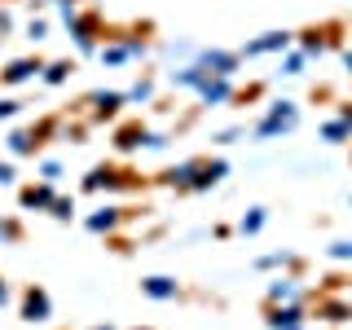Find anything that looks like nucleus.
Wrapping results in <instances>:
<instances>
[{
    "label": "nucleus",
    "mask_w": 352,
    "mask_h": 330,
    "mask_svg": "<svg viewBox=\"0 0 352 330\" xmlns=\"http://www.w3.org/2000/svg\"><path fill=\"white\" fill-rule=\"evenodd\" d=\"M295 124H300V106L282 97V102H273L269 115L256 124V141H273V137H282V132H291Z\"/></svg>",
    "instance_id": "1"
},
{
    "label": "nucleus",
    "mask_w": 352,
    "mask_h": 330,
    "mask_svg": "<svg viewBox=\"0 0 352 330\" xmlns=\"http://www.w3.org/2000/svg\"><path fill=\"white\" fill-rule=\"evenodd\" d=\"M308 322V300L300 304H264V326L269 330H304Z\"/></svg>",
    "instance_id": "2"
},
{
    "label": "nucleus",
    "mask_w": 352,
    "mask_h": 330,
    "mask_svg": "<svg viewBox=\"0 0 352 330\" xmlns=\"http://www.w3.org/2000/svg\"><path fill=\"white\" fill-rule=\"evenodd\" d=\"M194 66H203L207 75H225V80H234V71L242 66V58H238V49H198Z\"/></svg>",
    "instance_id": "3"
},
{
    "label": "nucleus",
    "mask_w": 352,
    "mask_h": 330,
    "mask_svg": "<svg viewBox=\"0 0 352 330\" xmlns=\"http://www.w3.org/2000/svg\"><path fill=\"white\" fill-rule=\"evenodd\" d=\"M71 36H75V49H80L84 58H97V49H102V18H97V14H80L71 22Z\"/></svg>",
    "instance_id": "4"
},
{
    "label": "nucleus",
    "mask_w": 352,
    "mask_h": 330,
    "mask_svg": "<svg viewBox=\"0 0 352 330\" xmlns=\"http://www.w3.org/2000/svg\"><path fill=\"white\" fill-rule=\"evenodd\" d=\"M18 313H22V322H31V326H44L53 317V300H49V291L44 286H27L22 291V304H18Z\"/></svg>",
    "instance_id": "5"
},
{
    "label": "nucleus",
    "mask_w": 352,
    "mask_h": 330,
    "mask_svg": "<svg viewBox=\"0 0 352 330\" xmlns=\"http://www.w3.org/2000/svg\"><path fill=\"white\" fill-rule=\"evenodd\" d=\"M295 44V31H264V36L247 40L238 49V58H264V53H286Z\"/></svg>",
    "instance_id": "6"
},
{
    "label": "nucleus",
    "mask_w": 352,
    "mask_h": 330,
    "mask_svg": "<svg viewBox=\"0 0 352 330\" xmlns=\"http://www.w3.org/2000/svg\"><path fill=\"white\" fill-rule=\"evenodd\" d=\"M88 115H93V124H106V119H119V110L128 106V93H115V88H97V93H88Z\"/></svg>",
    "instance_id": "7"
},
{
    "label": "nucleus",
    "mask_w": 352,
    "mask_h": 330,
    "mask_svg": "<svg viewBox=\"0 0 352 330\" xmlns=\"http://www.w3.org/2000/svg\"><path fill=\"white\" fill-rule=\"evenodd\" d=\"M137 181H128V172L110 168V163H102V168H93L84 176V194H97V190H132Z\"/></svg>",
    "instance_id": "8"
},
{
    "label": "nucleus",
    "mask_w": 352,
    "mask_h": 330,
    "mask_svg": "<svg viewBox=\"0 0 352 330\" xmlns=\"http://www.w3.org/2000/svg\"><path fill=\"white\" fill-rule=\"evenodd\" d=\"M194 93H198V102H203V106H225V102H234V97H238L234 93V80H225V75H207Z\"/></svg>",
    "instance_id": "9"
},
{
    "label": "nucleus",
    "mask_w": 352,
    "mask_h": 330,
    "mask_svg": "<svg viewBox=\"0 0 352 330\" xmlns=\"http://www.w3.org/2000/svg\"><path fill=\"white\" fill-rule=\"evenodd\" d=\"M198 163L203 159H185V163H176V168H168L159 176L168 190H176V194H194V176H198Z\"/></svg>",
    "instance_id": "10"
},
{
    "label": "nucleus",
    "mask_w": 352,
    "mask_h": 330,
    "mask_svg": "<svg viewBox=\"0 0 352 330\" xmlns=\"http://www.w3.org/2000/svg\"><path fill=\"white\" fill-rule=\"evenodd\" d=\"M44 71V62L40 58H14L0 71V84H9V88H18V84H27V80H36V75Z\"/></svg>",
    "instance_id": "11"
},
{
    "label": "nucleus",
    "mask_w": 352,
    "mask_h": 330,
    "mask_svg": "<svg viewBox=\"0 0 352 330\" xmlns=\"http://www.w3.org/2000/svg\"><path fill=\"white\" fill-rule=\"evenodd\" d=\"M53 198H58V194H53V185H49V181H40V185H22V190H18V203L27 207V212H49Z\"/></svg>",
    "instance_id": "12"
},
{
    "label": "nucleus",
    "mask_w": 352,
    "mask_h": 330,
    "mask_svg": "<svg viewBox=\"0 0 352 330\" xmlns=\"http://www.w3.org/2000/svg\"><path fill=\"white\" fill-rule=\"evenodd\" d=\"M229 176V163L225 159H203L198 163V176H194V194H207L212 185H220Z\"/></svg>",
    "instance_id": "13"
},
{
    "label": "nucleus",
    "mask_w": 352,
    "mask_h": 330,
    "mask_svg": "<svg viewBox=\"0 0 352 330\" xmlns=\"http://www.w3.org/2000/svg\"><path fill=\"white\" fill-rule=\"evenodd\" d=\"M141 295H150V300H176L181 282L168 278V273H150V278H141Z\"/></svg>",
    "instance_id": "14"
},
{
    "label": "nucleus",
    "mask_w": 352,
    "mask_h": 330,
    "mask_svg": "<svg viewBox=\"0 0 352 330\" xmlns=\"http://www.w3.org/2000/svg\"><path fill=\"white\" fill-rule=\"evenodd\" d=\"M264 300H269V304H300L304 300V286L295 282V278H273Z\"/></svg>",
    "instance_id": "15"
},
{
    "label": "nucleus",
    "mask_w": 352,
    "mask_h": 330,
    "mask_svg": "<svg viewBox=\"0 0 352 330\" xmlns=\"http://www.w3.org/2000/svg\"><path fill=\"white\" fill-rule=\"evenodd\" d=\"M317 317L330 322V326H348L352 322V304L348 300H335V295H330V300H317Z\"/></svg>",
    "instance_id": "16"
},
{
    "label": "nucleus",
    "mask_w": 352,
    "mask_h": 330,
    "mask_svg": "<svg viewBox=\"0 0 352 330\" xmlns=\"http://www.w3.org/2000/svg\"><path fill=\"white\" fill-rule=\"evenodd\" d=\"M84 225L93 229V234H115V229L124 225V207H102V212H93Z\"/></svg>",
    "instance_id": "17"
},
{
    "label": "nucleus",
    "mask_w": 352,
    "mask_h": 330,
    "mask_svg": "<svg viewBox=\"0 0 352 330\" xmlns=\"http://www.w3.org/2000/svg\"><path fill=\"white\" fill-rule=\"evenodd\" d=\"M141 146H146V128H141V124H124V128L115 132V150L119 154H132V150H141Z\"/></svg>",
    "instance_id": "18"
},
{
    "label": "nucleus",
    "mask_w": 352,
    "mask_h": 330,
    "mask_svg": "<svg viewBox=\"0 0 352 330\" xmlns=\"http://www.w3.org/2000/svg\"><path fill=\"white\" fill-rule=\"evenodd\" d=\"M5 146H9V154H14V159H22V154H31V150L40 146V141H36V132H31V128H14Z\"/></svg>",
    "instance_id": "19"
},
{
    "label": "nucleus",
    "mask_w": 352,
    "mask_h": 330,
    "mask_svg": "<svg viewBox=\"0 0 352 330\" xmlns=\"http://www.w3.org/2000/svg\"><path fill=\"white\" fill-rule=\"evenodd\" d=\"M71 71H75V66H71V62H44V71H40V80H44V84H49V88H62L66 80H71Z\"/></svg>",
    "instance_id": "20"
},
{
    "label": "nucleus",
    "mask_w": 352,
    "mask_h": 330,
    "mask_svg": "<svg viewBox=\"0 0 352 330\" xmlns=\"http://www.w3.org/2000/svg\"><path fill=\"white\" fill-rule=\"evenodd\" d=\"M256 269H300V256L295 251H273V256H260Z\"/></svg>",
    "instance_id": "21"
},
{
    "label": "nucleus",
    "mask_w": 352,
    "mask_h": 330,
    "mask_svg": "<svg viewBox=\"0 0 352 330\" xmlns=\"http://www.w3.org/2000/svg\"><path fill=\"white\" fill-rule=\"evenodd\" d=\"M97 58H102L106 66H124L132 53H128V44H124V40H110V44H102V49H97Z\"/></svg>",
    "instance_id": "22"
},
{
    "label": "nucleus",
    "mask_w": 352,
    "mask_h": 330,
    "mask_svg": "<svg viewBox=\"0 0 352 330\" xmlns=\"http://www.w3.org/2000/svg\"><path fill=\"white\" fill-rule=\"evenodd\" d=\"M264 220H269V212H264V207H251V212L238 220V234H242V238L260 234V229H264Z\"/></svg>",
    "instance_id": "23"
},
{
    "label": "nucleus",
    "mask_w": 352,
    "mask_h": 330,
    "mask_svg": "<svg viewBox=\"0 0 352 330\" xmlns=\"http://www.w3.org/2000/svg\"><path fill=\"white\" fill-rule=\"evenodd\" d=\"M203 80H207V71H203V66H194V62H190V66H181V71L172 75V84H176V88H198Z\"/></svg>",
    "instance_id": "24"
},
{
    "label": "nucleus",
    "mask_w": 352,
    "mask_h": 330,
    "mask_svg": "<svg viewBox=\"0 0 352 330\" xmlns=\"http://www.w3.org/2000/svg\"><path fill=\"white\" fill-rule=\"evenodd\" d=\"M300 53H304V58H313V53L322 58V53H326V31H304V36H300Z\"/></svg>",
    "instance_id": "25"
},
{
    "label": "nucleus",
    "mask_w": 352,
    "mask_h": 330,
    "mask_svg": "<svg viewBox=\"0 0 352 330\" xmlns=\"http://www.w3.org/2000/svg\"><path fill=\"white\" fill-rule=\"evenodd\" d=\"M322 137L330 141V146H344V141H352V128H348V124H339V119H330V124L322 128Z\"/></svg>",
    "instance_id": "26"
},
{
    "label": "nucleus",
    "mask_w": 352,
    "mask_h": 330,
    "mask_svg": "<svg viewBox=\"0 0 352 330\" xmlns=\"http://www.w3.org/2000/svg\"><path fill=\"white\" fill-rule=\"evenodd\" d=\"M49 212H53V220H62V225H66V220H75V198L58 194V198H53V207H49Z\"/></svg>",
    "instance_id": "27"
},
{
    "label": "nucleus",
    "mask_w": 352,
    "mask_h": 330,
    "mask_svg": "<svg viewBox=\"0 0 352 330\" xmlns=\"http://www.w3.org/2000/svg\"><path fill=\"white\" fill-rule=\"evenodd\" d=\"M304 53L300 49H286V58H282V75H304Z\"/></svg>",
    "instance_id": "28"
},
{
    "label": "nucleus",
    "mask_w": 352,
    "mask_h": 330,
    "mask_svg": "<svg viewBox=\"0 0 352 330\" xmlns=\"http://www.w3.org/2000/svg\"><path fill=\"white\" fill-rule=\"evenodd\" d=\"M150 97H154V80H150V75H146V80H137V84H132V93H128V102H137V106H146V102H150Z\"/></svg>",
    "instance_id": "29"
},
{
    "label": "nucleus",
    "mask_w": 352,
    "mask_h": 330,
    "mask_svg": "<svg viewBox=\"0 0 352 330\" xmlns=\"http://www.w3.org/2000/svg\"><path fill=\"white\" fill-rule=\"evenodd\" d=\"M330 260L335 264H352V242L344 238V242H330Z\"/></svg>",
    "instance_id": "30"
},
{
    "label": "nucleus",
    "mask_w": 352,
    "mask_h": 330,
    "mask_svg": "<svg viewBox=\"0 0 352 330\" xmlns=\"http://www.w3.org/2000/svg\"><path fill=\"white\" fill-rule=\"evenodd\" d=\"M0 238H5V242H18L22 238V225H18V220H9V216H0Z\"/></svg>",
    "instance_id": "31"
},
{
    "label": "nucleus",
    "mask_w": 352,
    "mask_h": 330,
    "mask_svg": "<svg viewBox=\"0 0 352 330\" xmlns=\"http://www.w3.org/2000/svg\"><path fill=\"white\" fill-rule=\"evenodd\" d=\"M44 36H49V22H44V18H31V22H27V40H36V44H40Z\"/></svg>",
    "instance_id": "32"
},
{
    "label": "nucleus",
    "mask_w": 352,
    "mask_h": 330,
    "mask_svg": "<svg viewBox=\"0 0 352 330\" xmlns=\"http://www.w3.org/2000/svg\"><path fill=\"white\" fill-rule=\"evenodd\" d=\"M58 176H62V163H58V159L40 163V181H49V185H53V181H58Z\"/></svg>",
    "instance_id": "33"
},
{
    "label": "nucleus",
    "mask_w": 352,
    "mask_h": 330,
    "mask_svg": "<svg viewBox=\"0 0 352 330\" xmlns=\"http://www.w3.org/2000/svg\"><path fill=\"white\" fill-rule=\"evenodd\" d=\"M18 106H22V102H14V97H0V124L18 115Z\"/></svg>",
    "instance_id": "34"
},
{
    "label": "nucleus",
    "mask_w": 352,
    "mask_h": 330,
    "mask_svg": "<svg viewBox=\"0 0 352 330\" xmlns=\"http://www.w3.org/2000/svg\"><path fill=\"white\" fill-rule=\"evenodd\" d=\"M146 150H168V137L163 132H146Z\"/></svg>",
    "instance_id": "35"
},
{
    "label": "nucleus",
    "mask_w": 352,
    "mask_h": 330,
    "mask_svg": "<svg viewBox=\"0 0 352 330\" xmlns=\"http://www.w3.org/2000/svg\"><path fill=\"white\" fill-rule=\"evenodd\" d=\"M14 163H9V159H0V185H14Z\"/></svg>",
    "instance_id": "36"
},
{
    "label": "nucleus",
    "mask_w": 352,
    "mask_h": 330,
    "mask_svg": "<svg viewBox=\"0 0 352 330\" xmlns=\"http://www.w3.org/2000/svg\"><path fill=\"white\" fill-rule=\"evenodd\" d=\"M238 137H242V128H225V132H220V137H216V141H220V146H234V141H238Z\"/></svg>",
    "instance_id": "37"
},
{
    "label": "nucleus",
    "mask_w": 352,
    "mask_h": 330,
    "mask_svg": "<svg viewBox=\"0 0 352 330\" xmlns=\"http://www.w3.org/2000/svg\"><path fill=\"white\" fill-rule=\"evenodd\" d=\"M339 124H348V128H352V102H348V106H339Z\"/></svg>",
    "instance_id": "38"
},
{
    "label": "nucleus",
    "mask_w": 352,
    "mask_h": 330,
    "mask_svg": "<svg viewBox=\"0 0 352 330\" xmlns=\"http://www.w3.org/2000/svg\"><path fill=\"white\" fill-rule=\"evenodd\" d=\"M9 300H14V295H9V286H5V278H0V308H5Z\"/></svg>",
    "instance_id": "39"
},
{
    "label": "nucleus",
    "mask_w": 352,
    "mask_h": 330,
    "mask_svg": "<svg viewBox=\"0 0 352 330\" xmlns=\"http://www.w3.org/2000/svg\"><path fill=\"white\" fill-rule=\"evenodd\" d=\"M14 27V18H9V9H0V31H9Z\"/></svg>",
    "instance_id": "40"
},
{
    "label": "nucleus",
    "mask_w": 352,
    "mask_h": 330,
    "mask_svg": "<svg viewBox=\"0 0 352 330\" xmlns=\"http://www.w3.org/2000/svg\"><path fill=\"white\" fill-rule=\"evenodd\" d=\"M344 66H348V71H352V49H348V53H344Z\"/></svg>",
    "instance_id": "41"
},
{
    "label": "nucleus",
    "mask_w": 352,
    "mask_h": 330,
    "mask_svg": "<svg viewBox=\"0 0 352 330\" xmlns=\"http://www.w3.org/2000/svg\"><path fill=\"white\" fill-rule=\"evenodd\" d=\"M93 330H110V326H93Z\"/></svg>",
    "instance_id": "42"
},
{
    "label": "nucleus",
    "mask_w": 352,
    "mask_h": 330,
    "mask_svg": "<svg viewBox=\"0 0 352 330\" xmlns=\"http://www.w3.org/2000/svg\"><path fill=\"white\" fill-rule=\"evenodd\" d=\"M137 330H150V326H137Z\"/></svg>",
    "instance_id": "43"
}]
</instances>
